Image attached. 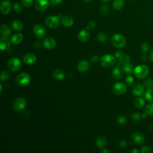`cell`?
<instances>
[{
  "mask_svg": "<svg viewBox=\"0 0 153 153\" xmlns=\"http://www.w3.org/2000/svg\"><path fill=\"white\" fill-rule=\"evenodd\" d=\"M62 18L60 14L57 16H50L45 19V23L51 29H56L59 26Z\"/></svg>",
  "mask_w": 153,
  "mask_h": 153,
  "instance_id": "1",
  "label": "cell"
},
{
  "mask_svg": "<svg viewBox=\"0 0 153 153\" xmlns=\"http://www.w3.org/2000/svg\"><path fill=\"white\" fill-rule=\"evenodd\" d=\"M149 68L145 65H139L134 68V74L139 79L146 78L149 74Z\"/></svg>",
  "mask_w": 153,
  "mask_h": 153,
  "instance_id": "2",
  "label": "cell"
},
{
  "mask_svg": "<svg viewBox=\"0 0 153 153\" xmlns=\"http://www.w3.org/2000/svg\"><path fill=\"white\" fill-rule=\"evenodd\" d=\"M116 62V57L112 54H105L101 58V64L103 67L109 68L112 66Z\"/></svg>",
  "mask_w": 153,
  "mask_h": 153,
  "instance_id": "3",
  "label": "cell"
},
{
  "mask_svg": "<svg viewBox=\"0 0 153 153\" xmlns=\"http://www.w3.org/2000/svg\"><path fill=\"white\" fill-rule=\"evenodd\" d=\"M30 82V75L26 72H22L19 74L16 77L17 84L22 87H25L29 84Z\"/></svg>",
  "mask_w": 153,
  "mask_h": 153,
  "instance_id": "4",
  "label": "cell"
},
{
  "mask_svg": "<svg viewBox=\"0 0 153 153\" xmlns=\"http://www.w3.org/2000/svg\"><path fill=\"white\" fill-rule=\"evenodd\" d=\"M111 42L117 48L123 47L126 45V39L121 34H114L111 38Z\"/></svg>",
  "mask_w": 153,
  "mask_h": 153,
  "instance_id": "5",
  "label": "cell"
},
{
  "mask_svg": "<svg viewBox=\"0 0 153 153\" xmlns=\"http://www.w3.org/2000/svg\"><path fill=\"white\" fill-rule=\"evenodd\" d=\"M26 106V101L22 97L16 99L13 103V108L16 112L23 111Z\"/></svg>",
  "mask_w": 153,
  "mask_h": 153,
  "instance_id": "6",
  "label": "cell"
},
{
  "mask_svg": "<svg viewBox=\"0 0 153 153\" xmlns=\"http://www.w3.org/2000/svg\"><path fill=\"white\" fill-rule=\"evenodd\" d=\"M8 69L13 71V72H16L19 71L21 67V62L20 60L16 57L11 58L8 61Z\"/></svg>",
  "mask_w": 153,
  "mask_h": 153,
  "instance_id": "7",
  "label": "cell"
},
{
  "mask_svg": "<svg viewBox=\"0 0 153 153\" xmlns=\"http://www.w3.org/2000/svg\"><path fill=\"white\" fill-rule=\"evenodd\" d=\"M127 91L126 85L122 82H118L114 84L112 87V91L116 95H121L126 93Z\"/></svg>",
  "mask_w": 153,
  "mask_h": 153,
  "instance_id": "8",
  "label": "cell"
},
{
  "mask_svg": "<svg viewBox=\"0 0 153 153\" xmlns=\"http://www.w3.org/2000/svg\"><path fill=\"white\" fill-rule=\"evenodd\" d=\"M35 8L40 11H45L50 6V1L48 0H35L34 2Z\"/></svg>",
  "mask_w": 153,
  "mask_h": 153,
  "instance_id": "9",
  "label": "cell"
},
{
  "mask_svg": "<svg viewBox=\"0 0 153 153\" xmlns=\"http://www.w3.org/2000/svg\"><path fill=\"white\" fill-rule=\"evenodd\" d=\"M33 30L34 34L38 38L44 37L47 33L45 27L40 23L36 24L33 27Z\"/></svg>",
  "mask_w": 153,
  "mask_h": 153,
  "instance_id": "10",
  "label": "cell"
},
{
  "mask_svg": "<svg viewBox=\"0 0 153 153\" xmlns=\"http://www.w3.org/2000/svg\"><path fill=\"white\" fill-rule=\"evenodd\" d=\"M11 10V4L8 0L2 1L0 4V10L2 14H8Z\"/></svg>",
  "mask_w": 153,
  "mask_h": 153,
  "instance_id": "11",
  "label": "cell"
},
{
  "mask_svg": "<svg viewBox=\"0 0 153 153\" xmlns=\"http://www.w3.org/2000/svg\"><path fill=\"white\" fill-rule=\"evenodd\" d=\"M11 41L8 37L2 36L0 38V49L1 50H7L10 48Z\"/></svg>",
  "mask_w": 153,
  "mask_h": 153,
  "instance_id": "12",
  "label": "cell"
},
{
  "mask_svg": "<svg viewBox=\"0 0 153 153\" xmlns=\"http://www.w3.org/2000/svg\"><path fill=\"white\" fill-rule=\"evenodd\" d=\"M43 45L46 49L51 50L55 47L56 46V41L51 37H47L43 41Z\"/></svg>",
  "mask_w": 153,
  "mask_h": 153,
  "instance_id": "13",
  "label": "cell"
},
{
  "mask_svg": "<svg viewBox=\"0 0 153 153\" xmlns=\"http://www.w3.org/2000/svg\"><path fill=\"white\" fill-rule=\"evenodd\" d=\"M90 65L88 62L85 60H80L77 64V68L80 72L84 73L88 70Z\"/></svg>",
  "mask_w": 153,
  "mask_h": 153,
  "instance_id": "14",
  "label": "cell"
},
{
  "mask_svg": "<svg viewBox=\"0 0 153 153\" xmlns=\"http://www.w3.org/2000/svg\"><path fill=\"white\" fill-rule=\"evenodd\" d=\"M144 85L141 84L137 83L133 87V93L136 96H141L144 93Z\"/></svg>",
  "mask_w": 153,
  "mask_h": 153,
  "instance_id": "15",
  "label": "cell"
},
{
  "mask_svg": "<svg viewBox=\"0 0 153 153\" xmlns=\"http://www.w3.org/2000/svg\"><path fill=\"white\" fill-rule=\"evenodd\" d=\"M36 56L32 53H28L26 54L23 57V61L27 65H32L36 62Z\"/></svg>",
  "mask_w": 153,
  "mask_h": 153,
  "instance_id": "16",
  "label": "cell"
},
{
  "mask_svg": "<svg viewBox=\"0 0 153 153\" xmlns=\"http://www.w3.org/2000/svg\"><path fill=\"white\" fill-rule=\"evenodd\" d=\"M90 33L88 30L87 29H83L79 31L78 33V39L82 42H87L90 38Z\"/></svg>",
  "mask_w": 153,
  "mask_h": 153,
  "instance_id": "17",
  "label": "cell"
},
{
  "mask_svg": "<svg viewBox=\"0 0 153 153\" xmlns=\"http://www.w3.org/2000/svg\"><path fill=\"white\" fill-rule=\"evenodd\" d=\"M124 73V69L121 67V66L118 65L115 66L112 70V76L115 79H120L122 78Z\"/></svg>",
  "mask_w": 153,
  "mask_h": 153,
  "instance_id": "18",
  "label": "cell"
},
{
  "mask_svg": "<svg viewBox=\"0 0 153 153\" xmlns=\"http://www.w3.org/2000/svg\"><path fill=\"white\" fill-rule=\"evenodd\" d=\"M23 39V34L21 33H16L12 36L11 38V41L12 44L14 45H18L22 42Z\"/></svg>",
  "mask_w": 153,
  "mask_h": 153,
  "instance_id": "19",
  "label": "cell"
},
{
  "mask_svg": "<svg viewBox=\"0 0 153 153\" xmlns=\"http://www.w3.org/2000/svg\"><path fill=\"white\" fill-rule=\"evenodd\" d=\"M132 139L133 140L138 144H140L142 143H143L145 140V137L144 136L139 132H136L134 133L132 135Z\"/></svg>",
  "mask_w": 153,
  "mask_h": 153,
  "instance_id": "20",
  "label": "cell"
},
{
  "mask_svg": "<svg viewBox=\"0 0 153 153\" xmlns=\"http://www.w3.org/2000/svg\"><path fill=\"white\" fill-rule=\"evenodd\" d=\"M61 20L62 24L66 27L72 26L74 24V19L69 16H65L62 17Z\"/></svg>",
  "mask_w": 153,
  "mask_h": 153,
  "instance_id": "21",
  "label": "cell"
},
{
  "mask_svg": "<svg viewBox=\"0 0 153 153\" xmlns=\"http://www.w3.org/2000/svg\"><path fill=\"white\" fill-rule=\"evenodd\" d=\"M11 26H12L13 29L16 31H20L23 28V23L18 19L13 20L12 22V23H11Z\"/></svg>",
  "mask_w": 153,
  "mask_h": 153,
  "instance_id": "22",
  "label": "cell"
},
{
  "mask_svg": "<svg viewBox=\"0 0 153 153\" xmlns=\"http://www.w3.org/2000/svg\"><path fill=\"white\" fill-rule=\"evenodd\" d=\"M54 78L57 80H62L65 78V74L63 70L60 69H56L54 71L53 73Z\"/></svg>",
  "mask_w": 153,
  "mask_h": 153,
  "instance_id": "23",
  "label": "cell"
},
{
  "mask_svg": "<svg viewBox=\"0 0 153 153\" xmlns=\"http://www.w3.org/2000/svg\"><path fill=\"white\" fill-rule=\"evenodd\" d=\"M0 31L2 36L8 37L11 34V30L9 26L5 24L1 25L0 28Z\"/></svg>",
  "mask_w": 153,
  "mask_h": 153,
  "instance_id": "24",
  "label": "cell"
},
{
  "mask_svg": "<svg viewBox=\"0 0 153 153\" xmlns=\"http://www.w3.org/2000/svg\"><path fill=\"white\" fill-rule=\"evenodd\" d=\"M107 143V140L104 136H99L97 138L96 141V144L99 148L103 149L106 146Z\"/></svg>",
  "mask_w": 153,
  "mask_h": 153,
  "instance_id": "25",
  "label": "cell"
},
{
  "mask_svg": "<svg viewBox=\"0 0 153 153\" xmlns=\"http://www.w3.org/2000/svg\"><path fill=\"white\" fill-rule=\"evenodd\" d=\"M124 5V0H114L112 6L114 9L115 10H121Z\"/></svg>",
  "mask_w": 153,
  "mask_h": 153,
  "instance_id": "26",
  "label": "cell"
},
{
  "mask_svg": "<svg viewBox=\"0 0 153 153\" xmlns=\"http://www.w3.org/2000/svg\"><path fill=\"white\" fill-rule=\"evenodd\" d=\"M123 68L124 69V71L126 73L128 74H130L133 72H134L133 66V65L130 62H128L127 63L124 64L123 65Z\"/></svg>",
  "mask_w": 153,
  "mask_h": 153,
  "instance_id": "27",
  "label": "cell"
},
{
  "mask_svg": "<svg viewBox=\"0 0 153 153\" xmlns=\"http://www.w3.org/2000/svg\"><path fill=\"white\" fill-rule=\"evenodd\" d=\"M134 103V106L137 108H141L145 105V100L142 97L139 96L137 98L135 99Z\"/></svg>",
  "mask_w": 153,
  "mask_h": 153,
  "instance_id": "28",
  "label": "cell"
},
{
  "mask_svg": "<svg viewBox=\"0 0 153 153\" xmlns=\"http://www.w3.org/2000/svg\"><path fill=\"white\" fill-rule=\"evenodd\" d=\"M145 99L149 102L153 101V89L148 88L147 90L145 92Z\"/></svg>",
  "mask_w": 153,
  "mask_h": 153,
  "instance_id": "29",
  "label": "cell"
},
{
  "mask_svg": "<svg viewBox=\"0 0 153 153\" xmlns=\"http://www.w3.org/2000/svg\"><path fill=\"white\" fill-rule=\"evenodd\" d=\"M118 60H119L118 65H123L125 63L130 62V57L127 54H123V56L120 59H118Z\"/></svg>",
  "mask_w": 153,
  "mask_h": 153,
  "instance_id": "30",
  "label": "cell"
},
{
  "mask_svg": "<svg viewBox=\"0 0 153 153\" xmlns=\"http://www.w3.org/2000/svg\"><path fill=\"white\" fill-rule=\"evenodd\" d=\"M143 85L148 88H153V78H148L143 81Z\"/></svg>",
  "mask_w": 153,
  "mask_h": 153,
  "instance_id": "31",
  "label": "cell"
},
{
  "mask_svg": "<svg viewBox=\"0 0 153 153\" xmlns=\"http://www.w3.org/2000/svg\"><path fill=\"white\" fill-rule=\"evenodd\" d=\"M145 112L148 115L153 116V103H149L146 106Z\"/></svg>",
  "mask_w": 153,
  "mask_h": 153,
  "instance_id": "32",
  "label": "cell"
},
{
  "mask_svg": "<svg viewBox=\"0 0 153 153\" xmlns=\"http://www.w3.org/2000/svg\"><path fill=\"white\" fill-rule=\"evenodd\" d=\"M10 78V74L7 71H4L1 74V80L2 82L7 81Z\"/></svg>",
  "mask_w": 153,
  "mask_h": 153,
  "instance_id": "33",
  "label": "cell"
},
{
  "mask_svg": "<svg viewBox=\"0 0 153 153\" xmlns=\"http://www.w3.org/2000/svg\"><path fill=\"white\" fill-rule=\"evenodd\" d=\"M107 35L103 32H100L97 35V39L99 42H103L107 39Z\"/></svg>",
  "mask_w": 153,
  "mask_h": 153,
  "instance_id": "34",
  "label": "cell"
},
{
  "mask_svg": "<svg viewBox=\"0 0 153 153\" xmlns=\"http://www.w3.org/2000/svg\"><path fill=\"white\" fill-rule=\"evenodd\" d=\"M13 10L16 13H21L22 11V6L18 2H14L13 5Z\"/></svg>",
  "mask_w": 153,
  "mask_h": 153,
  "instance_id": "35",
  "label": "cell"
},
{
  "mask_svg": "<svg viewBox=\"0 0 153 153\" xmlns=\"http://www.w3.org/2000/svg\"><path fill=\"white\" fill-rule=\"evenodd\" d=\"M140 47H141V50L143 52V53H147L149 50V44L146 42H143L142 43L141 45H140Z\"/></svg>",
  "mask_w": 153,
  "mask_h": 153,
  "instance_id": "36",
  "label": "cell"
},
{
  "mask_svg": "<svg viewBox=\"0 0 153 153\" xmlns=\"http://www.w3.org/2000/svg\"><path fill=\"white\" fill-rule=\"evenodd\" d=\"M109 11V6L108 5H103L100 8V13L102 14H106Z\"/></svg>",
  "mask_w": 153,
  "mask_h": 153,
  "instance_id": "37",
  "label": "cell"
},
{
  "mask_svg": "<svg viewBox=\"0 0 153 153\" xmlns=\"http://www.w3.org/2000/svg\"><path fill=\"white\" fill-rule=\"evenodd\" d=\"M117 122L118 124H120L121 125H124L126 124L127 120L125 117H124L123 115H120L117 118Z\"/></svg>",
  "mask_w": 153,
  "mask_h": 153,
  "instance_id": "38",
  "label": "cell"
},
{
  "mask_svg": "<svg viewBox=\"0 0 153 153\" xmlns=\"http://www.w3.org/2000/svg\"><path fill=\"white\" fill-rule=\"evenodd\" d=\"M125 81H126V82L128 84V85H131L133 82H134V78L133 77L132 75H128L126 76L125 78Z\"/></svg>",
  "mask_w": 153,
  "mask_h": 153,
  "instance_id": "39",
  "label": "cell"
},
{
  "mask_svg": "<svg viewBox=\"0 0 153 153\" xmlns=\"http://www.w3.org/2000/svg\"><path fill=\"white\" fill-rule=\"evenodd\" d=\"M131 118L133 121H139L142 118V115L139 113L135 112L131 115Z\"/></svg>",
  "mask_w": 153,
  "mask_h": 153,
  "instance_id": "40",
  "label": "cell"
},
{
  "mask_svg": "<svg viewBox=\"0 0 153 153\" xmlns=\"http://www.w3.org/2000/svg\"><path fill=\"white\" fill-rule=\"evenodd\" d=\"M63 0H50V6L53 7L54 6L58 5L62 3Z\"/></svg>",
  "mask_w": 153,
  "mask_h": 153,
  "instance_id": "41",
  "label": "cell"
},
{
  "mask_svg": "<svg viewBox=\"0 0 153 153\" xmlns=\"http://www.w3.org/2000/svg\"><path fill=\"white\" fill-rule=\"evenodd\" d=\"M22 1L26 8H29L33 4V0H22Z\"/></svg>",
  "mask_w": 153,
  "mask_h": 153,
  "instance_id": "42",
  "label": "cell"
},
{
  "mask_svg": "<svg viewBox=\"0 0 153 153\" xmlns=\"http://www.w3.org/2000/svg\"><path fill=\"white\" fill-rule=\"evenodd\" d=\"M152 151V148L147 145L143 146L141 149V152L142 153H151Z\"/></svg>",
  "mask_w": 153,
  "mask_h": 153,
  "instance_id": "43",
  "label": "cell"
},
{
  "mask_svg": "<svg viewBox=\"0 0 153 153\" xmlns=\"http://www.w3.org/2000/svg\"><path fill=\"white\" fill-rule=\"evenodd\" d=\"M96 26V23L94 21H90L86 26V29L87 30H90V29H93V28L95 27V26Z\"/></svg>",
  "mask_w": 153,
  "mask_h": 153,
  "instance_id": "44",
  "label": "cell"
},
{
  "mask_svg": "<svg viewBox=\"0 0 153 153\" xmlns=\"http://www.w3.org/2000/svg\"><path fill=\"white\" fill-rule=\"evenodd\" d=\"M90 61L92 63H97L99 61V57L97 55H94L93 56L91 59H90Z\"/></svg>",
  "mask_w": 153,
  "mask_h": 153,
  "instance_id": "45",
  "label": "cell"
},
{
  "mask_svg": "<svg viewBox=\"0 0 153 153\" xmlns=\"http://www.w3.org/2000/svg\"><path fill=\"white\" fill-rule=\"evenodd\" d=\"M119 145H120V146L121 148H126V147L127 146V142L126 140H121V141L119 143Z\"/></svg>",
  "mask_w": 153,
  "mask_h": 153,
  "instance_id": "46",
  "label": "cell"
},
{
  "mask_svg": "<svg viewBox=\"0 0 153 153\" xmlns=\"http://www.w3.org/2000/svg\"><path fill=\"white\" fill-rule=\"evenodd\" d=\"M123 53L121 51H117L115 53V56L117 59H120L123 56Z\"/></svg>",
  "mask_w": 153,
  "mask_h": 153,
  "instance_id": "47",
  "label": "cell"
},
{
  "mask_svg": "<svg viewBox=\"0 0 153 153\" xmlns=\"http://www.w3.org/2000/svg\"><path fill=\"white\" fill-rule=\"evenodd\" d=\"M149 59L153 62V49L151 50V53L149 54Z\"/></svg>",
  "mask_w": 153,
  "mask_h": 153,
  "instance_id": "48",
  "label": "cell"
},
{
  "mask_svg": "<svg viewBox=\"0 0 153 153\" xmlns=\"http://www.w3.org/2000/svg\"><path fill=\"white\" fill-rule=\"evenodd\" d=\"M101 152L102 153H109V150H108V149H106L105 148H103L102 149V151H101Z\"/></svg>",
  "mask_w": 153,
  "mask_h": 153,
  "instance_id": "49",
  "label": "cell"
},
{
  "mask_svg": "<svg viewBox=\"0 0 153 153\" xmlns=\"http://www.w3.org/2000/svg\"><path fill=\"white\" fill-rule=\"evenodd\" d=\"M142 60L144 62L148 60V56H143L142 57Z\"/></svg>",
  "mask_w": 153,
  "mask_h": 153,
  "instance_id": "50",
  "label": "cell"
},
{
  "mask_svg": "<svg viewBox=\"0 0 153 153\" xmlns=\"http://www.w3.org/2000/svg\"><path fill=\"white\" fill-rule=\"evenodd\" d=\"M140 151L139 150L137 149H133L132 151H131V152L132 153H139Z\"/></svg>",
  "mask_w": 153,
  "mask_h": 153,
  "instance_id": "51",
  "label": "cell"
},
{
  "mask_svg": "<svg viewBox=\"0 0 153 153\" xmlns=\"http://www.w3.org/2000/svg\"><path fill=\"white\" fill-rule=\"evenodd\" d=\"M146 115H147V114L145 112V113H143L141 115H142V118H146Z\"/></svg>",
  "mask_w": 153,
  "mask_h": 153,
  "instance_id": "52",
  "label": "cell"
},
{
  "mask_svg": "<svg viewBox=\"0 0 153 153\" xmlns=\"http://www.w3.org/2000/svg\"><path fill=\"white\" fill-rule=\"evenodd\" d=\"M0 88H1V90H0V93L1 94V93H2V91H3V88H2V84L0 85Z\"/></svg>",
  "mask_w": 153,
  "mask_h": 153,
  "instance_id": "53",
  "label": "cell"
},
{
  "mask_svg": "<svg viewBox=\"0 0 153 153\" xmlns=\"http://www.w3.org/2000/svg\"><path fill=\"white\" fill-rule=\"evenodd\" d=\"M91 1V0H83V1H84V2H85V3H88V2H90Z\"/></svg>",
  "mask_w": 153,
  "mask_h": 153,
  "instance_id": "54",
  "label": "cell"
},
{
  "mask_svg": "<svg viewBox=\"0 0 153 153\" xmlns=\"http://www.w3.org/2000/svg\"><path fill=\"white\" fill-rule=\"evenodd\" d=\"M101 2H108V1H109L110 0H100Z\"/></svg>",
  "mask_w": 153,
  "mask_h": 153,
  "instance_id": "55",
  "label": "cell"
},
{
  "mask_svg": "<svg viewBox=\"0 0 153 153\" xmlns=\"http://www.w3.org/2000/svg\"><path fill=\"white\" fill-rule=\"evenodd\" d=\"M127 1H131V0H127Z\"/></svg>",
  "mask_w": 153,
  "mask_h": 153,
  "instance_id": "56",
  "label": "cell"
}]
</instances>
